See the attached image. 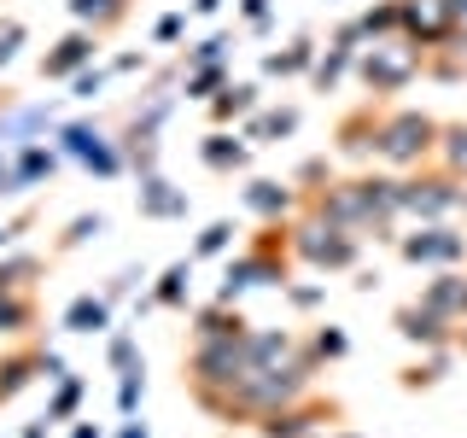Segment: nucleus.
Listing matches in <instances>:
<instances>
[{"label":"nucleus","instance_id":"33","mask_svg":"<svg viewBox=\"0 0 467 438\" xmlns=\"http://www.w3.org/2000/svg\"><path fill=\"white\" fill-rule=\"evenodd\" d=\"M216 6H223V0H193V12H216Z\"/></svg>","mask_w":467,"mask_h":438},{"label":"nucleus","instance_id":"35","mask_svg":"<svg viewBox=\"0 0 467 438\" xmlns=\"http://www.w3.org/2000/svg\"><path fill=\"white\" fill-rule=\"evenodd\" d=\"M345 438H362V433H345Z\"/></svg>","mask_w":467,"mask_h":438},{"label":"nucleus","instance_id":"20","mask_svg":"<svg viewBox=\"0 0 467 438\" xmlns=\"http://www.w3.org/2000/svg\"><path fill=\"white\" fill-rule=\"evenodd\" d=\"M310 41H292V47L286 53H269V70H275V77H298V70H310Z\"/></svg>","mask_w":467,"mask_h":438},{"label":"nucleus","instance_id":"12","mask_svg":"<svg viewBox=\"0 0 467 438\" xmlns=\"http://www.w3.org/2000/svg\"><path fill=\"white\" fill-rule=\"evenodd\" d=\"M106 321H111V310H106V298H94V292H82V298L65 310L70 333H106Z\"/></svg>","mask_w":467,"mask_h":438},{"label":"nucleus","instance_id":"1","mask_svg":"<svg viewBox=\"0 0 467 438\" xmlns=\"http://www.w3.org/2000/svg\"><path fill=\"white\" fill-rule=\"evenodd\" d=\"M432 146H438V123L420 111H391L379 123V158L386 164H420Z\"/></svg>","mask_w":467,"mask_h":438},{"label":"nucleus","instance_id":"3","mask_svg":"<svg viewBox=\"0 0 467 438\" xmlns=\"http://www.w3.org/2000/svg\"><path fill=\"white\" fill-rule=\"evenodd\" d=\"M415 70H420V47H415V41H374V47L362 53V82H368L374 94H398Z\"/></svg>","mask_w":467,"mask_h":438},{"label":"nucleus","instance_id":"28","mask_svg":"<svg viewBox=\"0 0 467 438\" xmlns=\"http://www.w3.org/2000/svg\"><path fill=\"white\" fill-rule=\"evenodd\" d=\"M216 82H223V70H199V77L187 82V94H193V99H204V94H211Z\"/></svg>","mask_w":467,"mask_h":438},{"label":"nucleus","instance_id":"27","mask_svg":"<svg viewBox=\"0 0 467 438\" xmlns=\"http://www.w3.org/2000/svg\"><path fill=\"white\" fill-rule=\"evenodd\" d=\"M77 398H82V386H77V380H70V386L58 391V398H53V409H47V421H65L70 409H77Z\"/></svg>","mask_w":467,"mask_h":438},{"label":"nucleus","instance_id":"15","mask_svg":"<svg viewBox=\"0 0 467 438\" xmlns=\"http://www.w3.org/2000/svg\"><path fill=\"white\" fill-rule=\"evenodd\" d=\"M140 211L146 216H175V211H187V193H170V182L152 175V182L140 187Z\"/></svg>","mask_w":467,"mask_h":438},{"label":"nucleus","instance_id":"10","mask_svg":"<svg viewBox=\"0 0 467 438\" xmlns=\"http://www.w3.org/2000/svg\"><path fill=\"white\" fill-rule=\"evenodd\" d=\"M444 328H450V321L432 316L427 304H409V310H398V333H403L409 345H438V339H444Z\"/></svg>","mask_w":467,"mask_h":438},{"label":"nucleus","instance_id":"7","mask_svg":"<svg viewBox=\"0 0 467 438\" xmlns=\"http://www.w3.org/2000/svg\"><path fill=\"white\" fill-rule=\"evenodd\" d=\"M94 47H99V36H88V29H77V36H65L58 41V47L41 58V77H77V70L88 65V58H94Z\"/></svg>","mask_w":467,"mask_h":438},{"label":"nucleus","instance_id":"9","mask_svg":"<svg viewBox=\"0 0 467 438\" xmlns=\"http://www.w3.org/2000/svg\"><path fill=\"white\" fill-rule=\"evenodd\" d=\"M327 415V409H275V415H263V438H310L316 421Z\"/></svg>","mask_w":467,"mask_h":438},{"label":"nucleus","instance_id":"19","mask_svg":"<svg viewBox=\"0 0 467 438\" xmlns=\"http://www.w3.org/2000/svg\"><path fill=\"white\" fill-rule=\"evenodd\" d=\"M29 316H36V304H29V298H12V292L0 287V333H24Z\"/></svg>","mask_w":467,"mask_h":438},{"label":"nucleus","instance_id":"22","mask_svg":"<svg viewBox=\"0 0 467 438\" xmlns=\"http://www.w3.org/2000/svg\"><path fill=\"white\" fill-rule=\"evenodd\" d=\"M292 129H298V111H263L257 123H252V141H275V135H292Z\"/></svg>","mask_w":467,"mask_h":438},{"label":"nucleus","instance_id":"14","mask_svg":"<svg viewBox=\"0 0 467 438\" xmlns=\"http://www.w3.org/2000/svg\"><path fill=\"white\" fill-rule=\"evenodd\" d=\"M199 339H245V321L228 316V304H211L199 310Z\"/></svg>","mask_w":467,"mask_h":438},{"label":"nucleus","instance_id":"25","mask_svg":"<svg viewBox=\"0 0 467 438\" xmlns=\"http://www.w3.org/2000/svg\"><path fill=\"white\" fill-rule=\"evenodd\" d=\"M18 41H24V24H18V18H0V65L18 53Z\"/></svg>","mask_w":467,"mask_h":438},{"label":"nucleus","instance_id":"36","mask_svg":"<svg viewBox=\"0 0 467 438\" xmlns=\"http://www.w3.org/2000/svg\"><path fill=\"white\" fill-rule=\"evenodd\" d=\"M462 345H467V333H462Z\"/></svg>","mask_w":467,"mask_h":438},{"label":"nucleus","instance_id":"11","mask_svg":"<svg viewBox=\"0 0 467 438\" xmlns=\"http://www.w3.org/2000/svg\"><path fill=\"white\" fill-rule=\"evenodd\" d=\"M339 146L345 152H379V123H374V106H362L357 117H345V129H339Z\"/></svg>","mask_w":467,"mask_h":438},{"label":"nucleus","instance_id":"2","mask_svg":"<svg viewBox=\"0 0 467 438\" xmlns=\"http://www.w3.org/2000/svg\"><path fill=\"white\" fill-rule=\"evenodd\" d=\"M292 252L310 257L316 269H350V263H357V234L327 223V216H316V223L292 228Z\"/></svg>","mask_w":467,"mask_h":438},{"label":"nucleus","instance_id":"17","mask_svg":"<svg viewBox=\"0 0 467 438\" xmlns=\"http://www.w3.org/2000/svg\"><path fill=\"white\" fill-rule=\"evenodd\" d=\"M245 204H252V211H263V216H281L286 204H292V193L281 182H252L245 187Z\"/></svg>","mask_w":467,"mask_h":438},{"label":"nucleus","instance_id":"4","mask_svg":"<svg viewBox=\"0 0 467 438\" xmlns=\"http://www.w3.org/2000/svg\"><path fill=\"white\" fill-rule=\"evenodd\" d=\"M462 204V175H427V182H403V211L415 216H444Z\"/></svg>","mask_w":467,"mask_h":438},{"label":"nucleus","instance_id":"21","mask_svg":"<svg viewBox=\"0 0 467 438\" xmlns=\"http://www.w3.org/2000/svg\"><path fill=\"white\" fill-rule=\"evenodd\" d=\"M257 106V88H223V99H216V123H228V117H245V111H252Z\"/></svg>","mask_w":467,"mask_h":438},{"label":"nucleus","instance_id":"31","mask_svg":"<svg viewBox=\"0 0 467 438\" xmlns=\"http://www.w3.org/2000/svg\"><path fill=\"white\" fill-rule=\"evenodd\" d=\"M245 6V18H263V12H269V0H240Z\"/></svg>","mask_w":467,"mask_h":438},{"label":"nucleus","instance_id":"29","mask_svg":"<svg viewBox=\"0 0 467 438\" xmlns=\"http://www.w3.org/2000/svg\"><path fill=\"white\" fill-rule=\"evenodd\" d=\"M111 362H117V369H129V362H135V345L117 339V345H111Z\"/></svg>","mask_w":467,"mask_h":438},{"label":"nucleus","instance_id":"23","mask_svg":"<svg viewBox=\"0 0 467 438\" xmlns=\"http://www.w3.org/2000/svg\"><path fill=\"white\" fill-rule=\"evenodd\" d=\"M187 275H193V263H175V269L164 275V287H158V304H182V292H187Z\"/></svg>","mask_w":467,"mask_h":438},{"label":"nucleus","instance_id":"24","mask_svg":"<svg viewBox=\"0 0 467 438\" xmlns=\"http://www.w3.org/2000/svg\"><path fill=\"white\" fill-rule=\"evenodd\" d=\"M228 240H234V223H211V228L199 234V257H216Z\"/></svg>","mask_w":467,"mask_h":438},{"label":"nucleus","instance_id":"32","mask_svg":"<svg viewBox=\"0 0 467 438\" xmlns=\"http://www.w3.org/2000/svg\"><path fill=\"white\" fill-rule=\"evenodd\" d=\"M450 12H456V24H467V0H450Z\"/></svg>","mask_w":467,"mask_h":438},{"label":"nucleus","instance_id":"26","mask_svg":"<svg viewBox=\"0 0 467 438\" xmlns=\"http://www.w3.org/2000/svg\"><path fill=\"white\" fill-rule=\"evenodd\" d=\"M316 357H345V333L339 328H321L316 333Z\"/></svg>","mask_w":467,"mask_h":438},{"label":"nucleus","instance_id":"18","mask_svg":"<svg viewBox=\"0 0 467 438\" xmlns=\"http://www.w3.org/2000/svg\"><path fill=\"white\" fill-rule=\"evenodd\" d=\"M438 152H444L450 175H467V123H450V129H438Z\"/></svg>","mask_w":467,"mask_h":438},{"label":"nucleus","instance_id":"16","mask_svg":"<svg viewBox=\"0 0 467 438\" xmlns=\"http://www.w3.org/2000/svg\"><path fill=\"white\" fill-rule=\"evenodd\" d=\"M199 158L211 170H234V164H245V141H234V135H211L199 146Z\"/></svg>","mask_w":467,"mask_h":438},{"label":"nucleus","instance_id":"5","mask_svg":"<svg viewBox=\"0 0 467 438\" xmlns=\"http://www.w3.org/2000/svg\"><path fill=\"white\" fill-rule=\"evenodd\" d=\"M462 252H467V234H456V228H427L415 240H403L409 263H456Z\"/></svg>","mask_w":467,"mask_h":438},{"label":"nucleus","instance_id":"6","mask_svg":"<svg viewBox=\"0 0 467 438\" xmlns=\"http://www.w3.org/2000/svg\"><path fill=\"white\" fill-rule=\"evenodd\" d=\"M450 24H456V12H450V0H403V29L420 41H444Z\"/></svg>","mask_w":467,"mask_h":438},{"label":"nucleus","instance_id":"8","mask_svg":"<svg viewBox=\"0 0 467 438\" xmlns=\"http://www.w3.org/2000/svg\"><path fill=\"white\" fill-rule=\"evenodd\" d=\"M420 304H427L432 316H444V321H462L467 316V281L462 275H438V281H427Z\"/></svg>","mask_w":467,"mask_h":438},{"label":"nucleus","instance_id":"30","mask_svg":"<svg viewBox=\"0 0 467 438\" xmlns=\"http://www.w3.org/2000/svg\"><path fill=\"white\" fill-rule=\"evenodd\" d=\"M99 88H106V77H77V94H82V99H94Z\"/></svg>","mask_w":467,"mask_h":438},{"label":"nucleus","instance_id":"34","mask_svg":"<svg viewBox=\"0 0 467 438\" xmlns=\"http://www.w3.org/2000/svg\"><path fill=\"white\" fill-rule=\"evenodd\" d=\"M117 438H146V427H123V433H117Z\"/></svg>","mask_w":467,"mask_h":438},{"label":"nucleus","instance_id":"13","mask_svg":"<svg viewBox=\"0 0 467 438\" xmlns=\"http://www.w3.org/2000/svg\"><path fill=\"white\" fill-rule=\"evenodd\" d=\"M70 12H77L82 24H94V36H99V29L129 18V0H70Z\"/></svg>","mask_w":467,"mask_h":438}]
</instances>
